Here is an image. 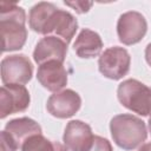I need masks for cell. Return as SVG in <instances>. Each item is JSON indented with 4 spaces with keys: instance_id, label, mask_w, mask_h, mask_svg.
<instances>
[{
    "instance_id": "4",
    "label": "cell",
    "mask_w": 151,
    "mask_h": 151,
    "mask_svg": "<svg viewBox=\"0 0 151 151\" xmlns=\"http://www.w3.org/2000/svg\"><path fill=\"white\" fill-rule=\"evenodd\" d=\"M117 97L127 110L140 114L151 116V87L137 79H126L118 85Z\"/></svg>"
},
{
    "instance_id": "17",
    "label": "cell",
    "mask_w": 151,
    "mask_h": 151,
    "mask_svg": "<svg viewBox=\"0 0 151 151\" xmlns=\"http://www.w3.org/2000/svg\"><path fill=\"white\" fill-rule=\"evenodd\" d=\"M0 138H1V151H18V149H20L7 131L5 130L1 131Z\"/></svg>"
},
{
    "instance_id": "7",
    "label": "cell",
    "mask_w": 151,
    "mask_h": 151,
    "mask_svg": "<svg viewBox=\"0 0 151 151\" xmlns=\"http://www.w3.org/2000/svg\"><path fill=\"white\" fill-rule=\"evenodd\" d=\"M147 22L145 17L136 11L123 13L117 21V34L124 45H134L146 34Z\"/></svg>"
},
{
    "instance_id": "19",
    "label": "cell",
    "mask_w": 151,
    "mask_h": 151,
    "mask_svg": "<svg viewBox=\"0 0 151 151\" xmlns=\"http://www.w3.org/2000/svg\"><path fill=\"white\" fill-rule=\"evenodd\" d=\"M145 60L151 66V42L147 44V46L145 48Z\"/></svg>"
},
{
    "instance_id": "9",
    "label": "cell",
    "mask_w": 151,
    "mask_h": 151,
    "mask_svg": "<svg viewBox=\"0 0 151 151\" xmlns=\"http://www.w3.org/2000/svg\"><path fill=\"white\" fill-rule=\"evenodd\" d=\"M81 106L80 96L71 90L66 88L59 92L53 93L46 104V109L50 114L59 119H66L74 116Z\"/></svg>"
},
{
    "instance_id": "15",
    "label": "cell",
    "mask_w": 151,
    "mask_h": 151,
    "mask_svg": "<svg viewBox=\"0 0 151 151\" xmlns=\"http://www.w3.org/2000/svg\"><path fill=\"white\" fill-rule=\"evenodd\" d=\"M21 151H67V147L59 142L47 139L42 134H35L25 140Z\"/></svg>"
},
{
    "instance_id": "18",
    "label": "cell",
    "mask_w": 151,
    "mask_h": 151,
    "mask_svg": "<svg viewBox=\"0 0 151 151\" xmlns=\"http://www.w3.org/2000/svg\"><path fill=\"white\" fill-rule=\"evenodd\" d=\"M64 4L66 6H70L72 8H74V11L77 13H86L88 12V9L91 8V6L93 5L92 2H85V1H76V2H67V1H64Z\"/></svg>"
},
{
    "instance_id": "5",
    "label": "cell",
    "mask_w": 151,
    "mask_h": 151,
    "mask_svg": "<svg viewBox=\"0 0 151 151\" xmlns=\"http://www.w3.org/2000/svg\"><path fill=\"white\" fill-rule=\"evenodd\" d=\"M131 57L127 50L119 46L106 48L98 59L99 72L112 80H119L130 71Z\"/></svg>"
},
{
    "instance_id": "6",
    "label": "cell",
    "mask_w": 151,
    "mask_h": 151,
    "mask_svg": "<svg viewBox=\"0 0 151 151\" xmlns=\"http://www.w3.org/2000/svg\"><path fill=\"white\" fill-rule=\"evenodd\" d=\"M1 81L4 85L27 84L33 76V65L25 54H13L1 60Z\"/></svg>"
},
{
    "instance_id": "1",
    "label": "cell",
    "mask_w": 151,
    "mask_h": 151,
    "mask_svg": "<svg viewBox=\"0 0 151 151\" xmlns=\"http://www.w3.org/2000/svg\"><path fill=\"white\" fill-rule=\"evenodd\" d=\"M28 25L32 31L39 34H55L67 45L78 29V21L74 15L46 1H40L29 9Z\"/></svg>"
},
{
    "instance_id": "2",
    "label": "cell",
    "mask_w": 151,
    "mask_h": 151,
    "mask_svg": "<svg viewBox=\"0 0 151 151\" xmlns=\"http://www.w3.org/2000/svg\"><path fill=\"white\" fill-rule=\"evenodd\" d=\"M25 9L13 2L0 4V29L2 52L19 51L27 39Z\"/></svg>"
},
{
    "instance_id": "10",
    "label": "cell",
    "mask_w": 151,
    "mask_h": 151,
    "mask_svg": "<svg viewBox=\"0 0 151 151\" xmlns=\"http://www.w3.org/2000/svg\"><path fill=\"white\" fill-rule=\"evenodd\" d=\"M93 132L88 124L81 120H71L67 123L63 142L70 151H87L93 143Z\"/></svg>"
},
{
    "instance_id": "3",
    "label": "cell",
    "mask_w": 151,
    "mask_h": 151,
    "mask_svg": "<svg viewBox=\"0 0 151 151\" xmlns=\"http://www.w3.org/2000/svg\"><path fill=\"white\" fill-rule=\"evenodd\" d=\"M110 131L113 142L126 151L142 146L147 138L145 123L130 113L114 116L110 122Z\"/></svg>"
},
{
    "instance_id": "20",
    "label": "cell",
    "mask_w": 151,
    "mask_h": 151,
    "mask_svg": "<svg viewBox=\"0 0 151 151\" xmlns=\"http://www.w3.org/2000/svg\"><path fill=\"white\" fill-rule=\"evenodd\" d=\"M138 151H151V143H145L142 146H139Z\"/></svg>"
},
{
    "instance_id": "11",
    "label": "cell",
    "mask_w": 151,
    "mask_h": 151,
    "mask_svg": "<svg viewBox=\"0 0 151 151\" xmlns=\"http://www.w3.org/2000/svg\"><path fill=\"white\" fill-rule=\"evenodd\" d=\"M66 53L67 44L63 39L55 35H46L41 38L35 45V48L33 51V59L38 65L45 64L51 60L64 63Z\"/></svg>"
},
{
    "instance_id": "16",
    "label": "cell",
    "mask_w": 151,
    "mask_h": 151,
    "mask_svg": "<svg viewBox=\"0 0 151 151\" xmlns=\"http://www.w3.org/2000/svg\"><path fill=\"white\" fill-rule=\"evenodd\" d=\"M87 151H113V149L111 143L106 138L100 136H94L93 143Z\"/></svg>"
},
{
    "instance_id": "14",
    "label": "cell",
    "mask_w": 151,
    "mask_h": 151,
    "mask_svg": "<svg viewBox=\"0 0 151 151\" xmlns=\"http://www.w3.org/2000/svg\"><path fill=\"white\" fill-rule=\"evenodd\" d=\"M5 131L11 134V137L14 139L20 149L25 140H27L29 137L35 134H42L41 126L34 119L28 117H21L9 120L5 126Z\"/></svg>"
},
{
    "instance_id": "8",
    "label": "cell",
    "mask_w": 151,
    "mask_h": 151,
    "mask_svg": "<svg viewBox=\"0 0 151 151\" xmlns=\"http://www.w3.org/2000/svg\"><path fill=\"white\" fill-rule=\"evenodd\" d=\"M29 101V92L24 85H2L0 88V118L4 119L9 114L26 111Z\"/></svg>"
},
{
    "instance_id": "12",
    "label": "cell",
    "mask_w": 151,
    "mask_h": 151,
    "mask_svg": "<svg viewBox=\"0 0 151 151\" xmlns=\"http://www.w3.org/2000/svg\"><path fill=\"white\" fill-rule=\"evenodd\" d=\"M37 79L44 88L55 93L66 86L67 72L63 63L51 60L39 65L37 71Z\"/></svg>"
},
{
    "instance_id": "13",
    "label": "cell",
    "mask_w": 151,
    "mask_h": 151,
    "mask_svg": "<svg viewBox=\"0 0 151 151\" xmlns=\"http://www.w3.org/2000/svg\"><path fill=\"white\" fill-rule=\"evenodd\" d=\"M73 50L79 58H94L98 57L103 50V40L97 32L83 28L76 38Z\"/></svg>"
},
{
    "instance_id": "21",
    "label": "cell",
    "mask_w": 151,
    "mask_h": 151,
    "mask_svg": "<svg viewBox=\"0 0 151 151\" xmlns=\"http://www.w3.org/2000/svg\"><path fill=\"white\" fill-rule=\"evenodd\" d=\"M147 127H149V132L151 134V117L149 118V122H147Z\"/></svg>"
}]
</instances>
